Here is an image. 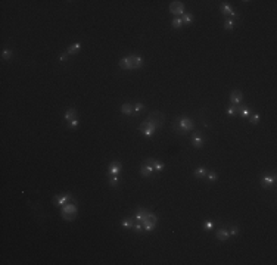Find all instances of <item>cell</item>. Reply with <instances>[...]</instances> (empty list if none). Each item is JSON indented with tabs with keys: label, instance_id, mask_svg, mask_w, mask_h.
<instances>
[{
	"label": "cell",
	"instance_id": "1",
	"mask_svg": "<svg viewBox=\"0 0 277 265\" xmlns=\"http://www.w3.org/2000/svg\"><path fill=\"white\" fill-rule=\"evenodd\" d=\"M77 212H78V209H77V203H72L69 202L67 205H63L62 209H61V214H62V218L67 221H72L75 220V217H77Z\"/></svg>",
	"mask_w": 277,
	"mask_h": 265
},
{
	"label": "cell",
	"instance_id": "2",
	"mask_svg": "<svg viewBox=\"0 0 277 265\" xmlns=\"http://www.w3.org/2000/svg\"><path fill=\"white\" fill-rule=\"evenodd\" d=\"M195 128V124H193V121L190 118H187V117H180V118L177 119V127H175V130L180 131V133H186V131H192Z\"/></svg>",
	"mask_w": 277,
	"mask_h": 265
},
{
	"label": "cell",
	"instance_id": "3",
	"mask_svg": "<svg viewBox=\"0 0 277 265\" xmlns=\"http://www.w3.org/2000/svg\"><path fill=\"white\" fill-rule=\"evenodd\" d=\"M156 222H158V218H156V215H153V214H149L147 212V215L141 220V224H143V228L146 230V231H152V230H155V227H156Z\"/></svg>",
	"mask_w": 277,
	"mask_h": 265
},
{
	"label": "cell",
	"instance_id": "4",
	"mask_svg": "<svg viewBox=\"0 0 277 265\" xmlns=\"http://www.w3.org/2000/svg\"><path fill=\"white\" fill-rule=\"evenodd\" d=\"M156 128H158V127L153 124V122H150V121H145V122H143V124H140V127H139L140 133H143V134L146 135V137H152V135L155 134Z\"/></svg>",
	"mask_w": 277,
	"mask_h": 265
},
{
	"label": "cell",
	"instance_id": "5",
	"mask_svg": "<svg viewBox=\"0 0 277 265\" xmlns=\"http://www.w3.org/2000/svg\"><path fill=\"white\" fill-rule=\"evenodd\" d=\"M53 202H55V205H58V206H63V205H67V203H69V202L77 203V200L68 193V194H63V196H58V198H55L53 199Z\"/></svg>",
	"mask_w": 277,
	"mask_h": 265
},
{
	"label": "cell",
	"instance_id": "6",
	"mask_svg": "<svg viewBox=\"0 0 277 265\" xmlns=\"http://www.w3.org/2000/svg\"><path fill=\"white\" fill-rule=\"evenodd\" d=\"M127 59H128V62H130L131 69H137V68L143 66V57H141V56H137V55H130V56H127Z\"/></svg>",
	"mask_w": 277,
	"mask_h": 265
},
{
	"label": "cell",
	"instance_id": "7",
	"mask_svg": "<svg viewBox=\"0 0 277 265\" xmlns=\"http://www.w3.org/2000/svg\"><path fill=\"white\" fill-rule=\"evenodd\" d=\"M170 12L173 15H184V6L181 2H173L170 5Z\"/></svg>",
	"mask_w": 277,
	"mask_h": 265
},
{
	"label": "cell",
	"instance_id": "8",
	"mask_svg": "<svg viewBox=\"0 0 277 265\" xmlns=\"http://www.w3.org/2000/svg\"><path fill=\"white\" fill-rule=\"evenodd\" d=\"M243 99V94L240 90H233L230 93V102H232V105H239Z\"/></svg>",
	"mask_w": 277,
	"mask_h": 265
},
{
	"label": "cell",
	"instance_id": "9",
	"mask_svg": "<svg viewBox=\"0 0 277 265\" xmlns=\"http://www.w3.org/2000/svg\"><path fill=\"white\" fill-rule=\"evenodd\" d=\"M276 183V175H264L262 178H261V186L262 187H270L273 186Z\"/></svg>",
	"mask_w": 277,
	"mask_h": 265
},
{
	"label": "cell",
	"instance_id": "10",
	"mask_svg": "<svg viewBox=\"0 0 277 265\" xmlns=\"http://www.w3.org/2000/svg\"><path fill=\"white\" fill-rule=\"evenodd\" d=\"M215 236H217L218 240H221V242H226V240L230 239V231H229L227 228H220V230H217Z\"/></svg>",
	"mask_w": 277,
	"mask_h": 265
},
{
	"label": "cell",
	"instance_id": "11",
	"mask_svg": "<svg viewBox=\"0 0 277 265\" xmlns=\"http://www.w3.org/2000/svg\"><path fill=\"white\" fill-rule=\"evenodd\" d=\"M220 11L223 15H227V16H233V18H238V15H236V12L233 11L232 7H230V5L229 3H224V5L220 7Z\"/></svg>",
	"mask_w": 277,
	"mask_h": 265
},
{
	"label": "cell",
	"instance_id": "12",
	"mask_svg": "<svg viewBox=\"0 0 277 265\" xmlns=\"http://www.w3.org/2000/svg\"><path fill=\"white\" fill-rule=\"evenodd\" d=\"M121 168H122V165L119 164V162H111L109 167H108V172L111 175H117L121 171Z\"/></svg>",
	"mask_w": 277,
	"mask_h": 265
},
{
	"label": "cell",
	"instance_id": "13",
	"mask_svg": "<svg viewBox=\"0 0 277 265\" xmlns=\"http://www.w3.org/2000/svg\"><path fill=\"white\" fill-rule=\"evenodd\" d=\"M153 167L150 164H145V165H141V168H140V174L141 177H150V175L153 174Z\"/></svg>",
	"mask_w": 277,
	"mask_h": 265
},
{
	"label": "cell",
	"instance_id": "14",
	"mask_svg": "<svg viewBox=\"0 0 277 265\" xmlns=\"http://www.w3.org/2000/svg\"><path fill=\"white\" fill-rule=\"evenodd\" d=\"M192 144H193V147H196V149H202V147H204V139H202V135L193 134L192 135Z\"/></svg>",
	"mask_w": 277,
	"mask_h": 265
},
{
	"label": "cell",
	"instance_id": "15",
	"mask_svg": "<svg viewBox=\"0 0 277 265\" xmlns=\"http://www.w3.org/2000/svg\"><path fill=\"white\" fill-rule=\"evenodd\" d=\"M146 164H150V165L153 167V169H155V171H158V172H161V171L165 168L164 164H161L159 161H155V159H147Z\"/></svg>",
	"mask_w": 277,
	"mask_h": 265
},
{
	"label": "cell",
	"instance_id": "16",
	"mask_svg": "<svg viewBox=\"0 0 277 265\" xmlns=\"http://www.w3.org/2000/svg\"><path fill=\"white\" fill-rule=\"evenodd\" d=\"M249 113H251V109L248 106H238V115L242 117V118H248Z\"/></svg>",
	"mask_w": 277,
	"mask_h": 265
},
{
	"label": "cell",
	"instance_id": "17",
	"mask_svg": "<svg viewBox=\"0 0 277 265\" xmlns=\"http://www.w3.org/2000/svg\"><path fill=\"white\" fill-rule=\"evenodd\" d=\"M206 174H208V172H206V168H205V167H199V168L195 169V177H196V178H205Z\"/></svg>",
	"mask_w": 277,
	"mask_h": 265
},
{
	"label": "cell",
	"instance_id": "18",
	"mask_svg": "<svg viewBox=\"0 0 277 265\" xmlns=\"http://www.w3.org/2000/svg\"><path fill=\"white\" fill-rule=\"evenodd\" d=\"M77 118V111H75V107H69L68 111L65 112V119L67 121H71V119Z\"/></svg>",
	"mask_w": 277,
	"mask_h": 265
},
{
	"label": "cell",
	"instance_id": "19",
	"mask_svg": "<svg viewBox=\"0 0 277 265\" xmlns=\"http://www.w3.org/2000/svg\"><path fill=\"white\" fill-rule=\"evenodd\" d=\"M81 49V43H75L74 46L68 47V50H67V55H75V53H78V50Z\"/></svg>",
	"mask_w": 277,
	"mask_h": 265
},
{
	"label": "cell",
	"instance_id": "20",
	"mask_svg": "<svg viewBox=\"0 0 277 265\" xmlns=\"http://www.w3.org/2000/svg\"><path fill=\"white\" fill-rule=\"evenodd\" d=\"M121 113H124V115H131V113H133V106H131L130 103H124V105L121 106Z\"/></svg>",
	"mask_w": 277,
	"mask_h": 265
},
{
	"label": "cell",
	"instance_id": "21",
	"mask_svg": "<svg viewBox=\"0 0 277 265\" xmlns=\"http://www.w3.org/2000/svg\"><path fill=\"white\" fill-rule=\"evenodd\" d=\"M2 59H3V61H11L12 59L11 49H3V50H2Z\"/></svg>",
	"mask_w": 277,
	"mask_h": 265
},
{
	"label": "cell",
	"instance_id": "22",
	"mask_svg": "<svg viewBox=\"0 0 277 265\" xmlns=\"http://www.w3.org/2000/svg\"><path fill=\"white\" fill-rule=\"evenodd\" d=\"M118 65H119V68H122V69H131L130 62H128V59H127V57H122V59L118 62Z\"/></svg>",
	"mask_w": 277,
	"mask_h": 265
},
{
	"label": "cell",
	"instance_id": "23",
	"mask_svg": "<svg viewBox=\"0 0 277 265\" xmlns=\"http://www.w3.org/2000/svg\"><path fill=\"white\" fill-rule=\"evenodd\" d=\"M171 25H173L175 30L181 28V27H183V19H181V18H174V19L171 21Z\"/></svg>",
	"mask_w": 277,
	"mask_h": 265
},
{
	"label": "cell",
	"instance_id": "24",
	"mask_svg": "<svg viewBox=\"0 0 277 265\" xmlns=\"http://www.w3.org/2000/svg\"><path fill=\"white\" fill-rule=\"evenodd\" d=\"M146 215H147V211H146V209L140 208V209H139V211L136 212V220H137V221H141L143 218H145V217H146Z\"/></svg>",
	"mask_w": 277,
	"mask_h": 265
},
{
	"label": "cell",
	"instance_id": "25",
	"mask_svg": "<svg viewBox=\"0 0 277 265\" xmlns=\"http://www.w3.org/2000/svg\"><path fill=\"white\" fill-rule=\"evenodd\" d=\"M226 112L229 113V115H238V106H236V105H229Z\"/></svg>",
	"mask_w": 277,
	"mask_h": 265
},
{
	"label": "cell",
	"instance_id": "26",
	"mask_svg": "<svg viewBox=\"0 0 277 265\" xmlns=\"http://www.w3.org/2000/svg\"><path fill=\"white\" fill-rule=\"evenodd\" d=\"M234 27H236L234 19H227L226 22H224V28H226V30H233Z\"/></svg>",
	"mask_w": 277,
	"mask_h": 265
},
{
	"label": "cell",
	"instance_id": "27",
	"mask_svg": "<svg viewBox=\"0 0 277 265\" xmlns=\"http://www.w3.org/2000/svg\"><path fill=\"white\" fill-rule=\"evenodd\" d=\"M121 226L124 227V228H133L134 224H133V220H131V218H127V220H124L121 222Z\"/></svg>",
	"mask_w": 277,
	"mask_h": 265
},
{
	"label": "cell",
	"instance_id": "28",
	"mask_svg": "<svg viewBox=\"0 0 277 265\" xmlns=\"http://www.w3.org/2000/svg\"><path fill=\"white\" fill-rule=\"evenodd\" d=\"M181 19H183V24H192L193 22V15L192 13H186V15H184V16L181 18Z\"/></svg>",
	"mask_w": 277,
	"mask_h": 265
},
{
	"label": "cell",
	"instance_id": "29",
	"mask_svg": "<svg viewBox=\"0 0 277 265\" xmlns=\"http://www.w3.org/2000/svg\"><path fill=\"white\" fill-rule=\"evenodd\" d=\"M118 183H119V178L117 177V175H112V177L109 178V186L117 187V186H118Z\"/></svg>",
	"mask_w": 277,
	"mask_h": 265
},
{
	"label": "cell",
	"instance_id": "30",
	"mask_svg": "<svg viewBox=\"0 0 277 265\" xmlns=\"http://www.w3.org/2000/svg\"><path fill=\"white\" fill-rule=\"evenodd\" d=\"M214 228V222L212 221H205L204 222V230L205 231H209V230H212Z\"/></svg>",
	"mask_w": 277,
	"mask_h": 265
},
{
	"label": "cell",
	"instance_id": "31",
	"mask_svg": "<svg viewBox=\"0 0 277 265\" xmlns=\"http://www.w3.org/2000/svg\"><path fill=\"white\" fill-rule=\"evenodd\" d=\"M133 230H134L136 233H141L143 230H145V228H143V224H141L140 221H139L137 224H134V226H133Z\"/></svg>",
	"mask_w": 277,
	"mask_h": 265
},
{
	"label": "cell",
	"instance_id": "32",
	"mask_svg": "<svg viewBox=\"0 0 277 265\" xmlns=\"http://www.w3.org/2000/svg\"><path fill=\"white\" fill-rule=\"evenodd\" d=\"M143 109H145V105H143V103H136V105L133 106V111H134V112H141Z\"/></svg>",
	"mask_w": 277,
	"mask_h": 265
},
{
	"label": "cell",
	"instance_id": "33",
	"mask_svg": "<svg viewBox=\"0 0 277 265\" xmlns=\"http://www.w3.org/2000/svg\"><path fill=\"white\" fill-rule=\"evenodd\" d=\"M78 124H80L78 118H74V119H71V121H68V125L71 127V128H75V127H78Z\"/></svg>",
	"mask_w": 277,
	"mask_h": 265
},
{
	"label": "cell",
	"instance_id": "34",
	"mask_svg": "<svg viewBox=\"0 0 277 265\" xmlns=\"http://www.w3.org/2000/svg\"><path fill=\"white\" fill-rule=\"evenodd\" d=\"M258 122H260V115H258V113H255V115H252V117H251V124L256 125Z\"/></svg>",
	"mask_w": 277,
	"mask_h": 265
},
{
	"label": "cell",
	"instance_id": "35",
	"mask_svg": "<svg viewBox=\"0 0 277 265\" xmlns=\"http://www.w3.org/2000/svg\"><path fill=\"white\" fill-rule=\"evenodd\" d=\"M206 178H208L209 181H215L218 178V175H217V172H209V174H206Z\"/></svg>",
	"mask_w": 277,
	"mask_h": 265
},
{
	"label": "cell",
	"instance_id": "36",
	"mask_svg": "<svg viewBox=\"0 0 277 265\" xmlns=\"http://www.w3.org/2000/svg\"><path fill=\"white\" fill-rule=\"evenodd\" d=\"M238 234H239V228H238L236 226H234V227L232 228V230H230V236L234 237V236H238Z\"/></svg>",
	"mask_w": 277,
	"mask_h": 265
},
{
	"label": "cell",
	"instance_id": "37",
	"mask_svg": "<svg viewBox=\"0 0 277 265\" xmlns=\"http://www.w3.org/2000/svg\"><path fill=\"white\" fill-rule=\"evenodd\" d=\"M67 57H68V55H67V53H63V55H61V56H59V61H61V62H63Z\"/></svg>",
	"mask_w": 277,
	"mask_h": 265
}]
</instances>
